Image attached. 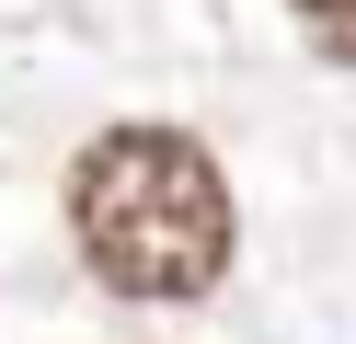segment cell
Here are the masks:
<instances>
[{
  "instance_id": "obj_2",
  "label": "cell",
  "mask_w": 356,
  "mask_h": 344,
  "mask_svg": "<svg viewBox=\"0 0 356 344\" xmlns=\"http://www.w3.org/2000/svg\"><path fill=\"white\" fill-rule=\"evenodd\" d=\"M299 12V35H310V58H333V69H356V0H287Z\"/></svg>"
},
{
  "instance_id": "obj_1",
  "label": "cell",
  "mask_w": 356,
  "mask_h": 344,
  "mask_svg": "<svg viewBox=\"0 0 356 344\" xmlns=\"http://www.w3.org/2000/svg\"><path fill=\"white\" fill-rule=\"evenodd\" d=\"M70 241L115 298H207L230 275V172L195 126H104L70 161Z\"/></svg>"
}]
</instances>
